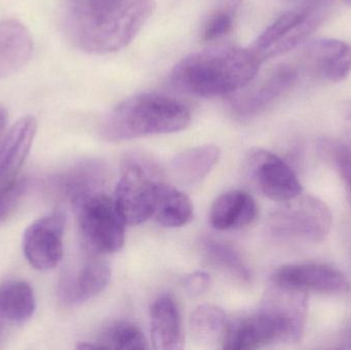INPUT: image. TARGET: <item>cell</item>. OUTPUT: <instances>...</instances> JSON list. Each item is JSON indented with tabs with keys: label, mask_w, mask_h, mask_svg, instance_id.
<instances>
[{
	"label": "cell",
	"mask_w": 351,
	"mask_h": 350,
	"mask_svg": "<svg viewBox=\"0 0 351 350\" xmlns=\"http://www.w3.org/2000/svg\"><path fill=\"white\" fill-rule=\"evenodd\" d=\"M305 8L299 10H290L276 18L256 39L250 49L254 51L262 62V55L274 45L282 40L293 28L298 24L304 14Z\"/></svg>",
	"instance_id": "obj_25"
},
{
	"label": "cell",
	"mask_w": 351,
	"mask_h": 350,
	"mask_svg": "<svg viewBox=\"0 0 351 350\" xmlns=\"http://www.w3.org/2000/svg\"><path fill=\"white\" fill-rule=\"evenodd\" d=\"M36 303L33 290L23 281L0 286V318L5 323H23L32 316Z\"/></svg>",
	"instance_id": "obj_20"
},
{
	"label": "cell",
	"mask_w": 351,
	"mask_h": 350,
	"mask_svg": "<svg viewBox=\"0 0 351 350\" xmlns=\"http://www.w3.org/2000/svg\"><path fill=\"white\" fill-rule=\"evenodd\" d=\"M229 321L222 308L215 304L197 306L190 316V330L198 342L222 347Z\"/></svg>",
	"instance_id": "obj_22"
},
{
	"label": "cell",
	"mask_w": 351,
	"mask_h": 350,
	"mask_svg": "<svg viewBox=\"0 0 351 350\" xmlns=\"http://www.w3.org/2000/svg\"><path fill=\"white\" fill-rule=\"evenodd\" d=\"M95 349H148L147 338L139 327L133 323L119 321L105 327L94 343Z\"/></svg>",
	"instance_id": "obj_24"
},
{
	"label": "cell",
	"mask_w": 351,
	"mask_h": 350,
	"mask_svg": "<svg viewBox=\"0 0 351 350\" xmlns=\"http://www.w3.org/2000/svg\"><path fill=\"white\" fill-rule=\"evenodd\" d=\"M298 75L294 66H278L261 82L231 95V111L239 119L253 118L261 114L294 86Z\"/></svg>",
	"instance_id": "obj_9"
},
{
	"label": "cell",
	"mask_w": 351,
	"mask_h": 350,
	"mask_svg": "<svg viewBox=\"0 0 351 350\" xmlns=\"http://www.w3.org/2000/svg\"><path fill=\"white\" fill-rule=\"evenodd\" d=\"M106 181V170L100 162L84 160L68 168L58 178L57 186L62 197L75 207L80 201L100 192Z\"/></svg>",
	"instance_id": "obj_16"
},
{
	"label": "cell",
	"mask_w": 351,
	"mask_h": 350,
	"mask_svg": "<svg viewBox=\"0 0 351 350\" xmlns=\"http://www.w3.org/2000/svg\"><path fill=\"white\" fill-rule=\"evenodd\" d=\"M328 10L329 6L324 3L315 4L305 8L304 14L298 24L295 25L294 28L282 40L270 47L262 55V63L266 60L284 55L305 42L327 18Z\"/></svg>",
	"instance_id": "obj_23"
},
{
	"label": "cell",
	"mask_w": 351,
	"mask_h": 350,
	"mask_svg": "<svg viewBox=\"0 0 351 350\" xmlns=\"http://www.w3.org/2000/svg\"><path fill=\"white\" fill-rule=\"evenodd\" d=\"M245 170L257 188L272 201L286 203L302 193V186L293 168L267 150L250 152Z\"/></svg>",
	"instance_id": "obj_8"
},
{
	"label": "cell",
	"mask_w": 351,
	"mask_h": 350,
	"mask_svg": "<svg viewBox=\"0 0 351 350\" xmlns=\"http://www.w3.org/2000/svg\"><path fill=\"white\" fill-rule=\"evenodd\" d=\"M257 216L255 199L247 191L234 189L215 199L208 218L215 229L231 232L251 225Z\"/></svg>",
	"instance_id": "obj_13"
},
{
	"label": "cell",
	"mask_w": 351,
	"mask_h": 350,
	"mask_svg": "<svg viewBox=\"0 0 351 350\" xmlns=\"http://www.w3.org/2000/svg\"><path fill=\"white\" fill-rule=\"evenodd\" d=\"M4 321H2L1 318H0V334H1V332H2V328H3V324H4Z\"/></svg>",
	"instance_id": "obj_35"
},
{
	"label": "cell",
	"mask_w": 351,
	"mask_h": 350,
	"mask_svg": "<svg viewBox=\"0 0 351 350\" xmlns=\"http://www.w3.org/2000/svg\"><path fill=\"white\" fill-rule=\"evenodd\" d=\"M191 121L189 109L172 98L139 94L125 99L103 119L101 135L121 142L183 131Z\"/></svg>",
	"instance_id": "obj_3"
},
{
	"label": "cell",
	"mask_w": 351,
	"mask_h": 350,
	"mask_svg": "<svg viewBox=\"0 0 351 350\" xmlns=\"http://www.w3.org/2000/svg\"><path fill=\"white\" fill-rule=\"evenodd\" d=\"M243 0H224V8L223 10H228V12L235 14L237 10H239V5H241Z\"/></svg>",
	"instance_id": "obj_34"
},
{
	"label": "cell",
	"mask_w": 351,
	"mask_h": 350,
	"mask_svg": "<svg viewBox=\"0 0 351 350\" xmlns=\"http://www.w3.org/2000/svg\"><path fill=\"white\" fill-rule=\"evenodd\" d=\"M342 127L346 137L351 140V101L344 104L341 113Z\"/></svg>",
	"instance_id": "obj_32"
},
{
	"label": "cell",
	"mask_w": 351,
	"mask_h": 350,
	"mask_svg": "<svg viewBox=\"0 0 351 350\" xmlns=\"http://www.w3.org/2000/svg\"><path fill=\"white\" fill-rule=\"evenodd\" d=\"M272 214L269 228L280 238L321 242L331 229V211L325 203L311 195H302L284 203Z\"/></svg>",
	"instance_id": "obj_7"
},
{
	"label": "cell",
	"mask_w": 351,
	"mask_h": 350,
	"mask_svg": "<svg viewBox=\"0 0 351 350\" xmlns=\"http://www.w3.org/2000/svg\"><path fill=\"white\" fill-rule=\"evenodd\" d=\"M218 146L204 145L190 148L176 155L170 164V172L176 182L192 186L202 182L220 160Z\"/></svg>",
	"instance_id": "obj_17"
},
{
	"label": "cell",
	"mask_w": 351,
	"mask_h": 350,
	"mask_svg": "<svg viewBox=\"0 0 351 350\" xmlns=\"http://www.w3.org/2000/svg\"><path fill=\"white\" fill-rule=\"evenodd\" d=\"M350 73L351 45L346 43L344 49L328 64L319 77L328 82H340L346 79Z\"/></svg>",
	"instance_id": "obj_29"
},
{
	"label": "cell",
	"mask_w": 351,
	"mask_h": 350,
	"mask_svg": "<svg viewBox=\"0 0 351 350\" xmlns=\"http://www.w3.org/2000/svg\"><path fill=\"white\" fill-rule=\"evenodd\" d=\"M26 188L24 177L18 176L0 183V224L4 223L14 213Z\"/></svg>",
	"instance_id": "obj_28"
},
{
	"label": "cell",
	"mask_w": 351,
	"mask_h": 350,
	"mask_svg": "<svg viewBox=\"0 0 351 350\" xmlns=\"http://www.w3.org/2000/svg\"><path fill=\"white\" fill-rule=\"evenodd\" d=\"M150 326L154 349H183V323L177 300L172 294H162L156 298L150 310Z\"/></svg>",
	"instance_id": "obj_15"
},
{
	"label": "cell",
	"mask_w": 351,
	"mask_h": 350,
	"mask_svg": "<svg viewBox=\"0 0 351 350\" xmlns=\"http://www.w3.org/2000/svg\"><path fill=\"white\" fill-rule=\"evenodd\" d=\"M262 62L251 49L222 47L188 55L175 66L172 82L202 98L232 95L249 86Z\"/></svg>",
	"instance_id": "obj_2"
},
{
	"label": "cell",
	"mask_w": 351,
	"mask_h": 350,
	"mask_svg": "<svg viewBox=\"0 0 351 350\" xmlns=\"http://www.w3.org/2000/svg\"><path fill=\"white\" fill-rule=\"evenodd\" d=\"M66 218L61 211L33 222L23 236V251L37 271L55 268L63 258V234Z\"/></svg>",
	"instance_id": "obj_10"
},
{
	"label": "cell",
	"mask_w": 351,
	"mask_h": 350,
	"mask_svg": "<svg viewBox=\"0 0 351 350\" xmlns=\"http://www.w3.org/2000/svg\"><path fill=\"white\" fill-rule=\"evenodd\" d=\"M233 20L234 14L223 8L213 14L204 25V40L214 41L225 36L232 28Z\"/></svg>",
	"instance_id": "obj_30"
},
{
	"label": "cell",
	"mask_w": 351,
	"mask_h": 350,
	"mask_svg": "<svg viewBox=\"0 0 351 350\" xmlns=\"http://www.w3.org/2000/svg\"><path fill=\"white\" fill-rule=\"evenodd\" d=\"M98 255L90 258L77 268L70 269L60 279L58 294L66 305H78L104 291L111 277V269Z\"/></svg>",
	"instance_id": "obj_12"
},
{
	"label": "cell",
	"mask_w": 351,
	"mask_h": 350,
	"mask_svg": "<svg viewBox=\"0 0 351 350\" xmlns=\"http://www.w3.org/2000/svg\"><path fill=\"white\" fill-rule=\"evenodd\" d=\"M132 0H69L68 25L88 22Z\"/></svg>",
	"instance_id": "obj_27"
},
{
	"label": "cell",
	"mask_w": 351,
	"mask_h": 350,
	"mask_svg": "<svg viewBox=\"0 0 351 350\" xmlns=\"http://www.w3.org/2000/svg\"><path fill=\"white\" fill-rule=\"evenodd\" d=\"M37 131L35 117L28 115L19 119L0 143V183L19 176Z\"/></svg>",
	"instance_id": "obj_14"
},
{
	"label": "cell",
	"mask_w": 351,
	"mask_h": 350,
	"mask_svg": "<svg viewBox=\"0 0 351 350\" xmlns=\"http://www.w3.org/2000/svg\"><path fill=\"white\" fill-rule=\"evenodd\" d=\"M74 209L82 244L88 254L103 256L121 250L127 224L114 199L100 191L82 199Z\"/></svg>",
	"instance_id": "obj_5"
},
{
	"label": "cell",
	"mask_w": 351,
	"mask_h": 350,
	"mask_svg": "<svg viewBox=\"0 0 351 350\" xmlns=\"http://www.w3.org/2000/svg\"><path fill=\"white\" fill-rule=\"evenodd\" d=\"M308 310L306 293L272 286L261 308L229 322L222 349L253 350L276 342H298Z\"/></svg>",
	"instance_id": "obj_1"
},
{
	"label": "cell",
	"mask_w": 351,
	"mask_h": 350,
	"mask_svg": "<svg viewBox=\"0 0 351 350\" xmlns=\"http://www.w3.org/2000/svg\"><path fill=\"white\" fill-rule=\"evenodd\" d=\"M32 40L16 21L0 23V80L16 72L30 59Z\"/></svg>",
	"instance_id": "obj_18"
},
{
	"label": "cell",
	"mask_w": 351,
	"mask_h": 350,
	"mask_svg": "<svg viewBox=\"0 0 351 350\" xmlns=\"http://www.w3.org/2000/svg\"><path fill=\"white\" fill-rule=\"evenodd\" d=\"M160 182L150 160L140 155L125 158L114 201L127 225H140L152 218Z\"/></svg>",
	"instance_id": "obj_6"
},
{
	"label": "cell",
	"mask_w": 351,
	"mask_h": 350,
	"mask_svg": "<svg viewBox=\"0 0 351 350\" xmlns=\"http://www.w3.org/2000/svg\"><path fill=\"white\" fill-rule=\"evenodd\" d=\"M271 285L302 293L340 295L351 289L348 277L333 267L324 264H290L276 269L271 275Z\"/></svg>",
	"instance_id": "obj_11"
},
{
	"label": "cell",
	"mask_w": 351,
	"mask_h": 350,
	"mask_svg": "<svg viewBox=\"0 0 351 350\" xmlns=\"http://www.w3.org/2000/svg\"><path fill=\"white\" fill-rule=\"evenodd\" d=\"M154 0H132L88 22L67 26L74 45L86 53L105 55L132 42L154 14Z\"/></svg>",
	"instance_id": "obj_4"
},
{
	"label": "cell",
	"mask_w": 351,
	"mask_h": 350,
	"mask_svg": "<svg viewBox=\"0 0 351 350\" xmlns=\"http://www.w3.org/2000/svg\"><path fill=\"white\" fill-rule=\"evenodd\" d=\"M193 203L185 193L173 185L160 183L152 216L160 225L182 227L193 219Z\"/></svg>",
	"instance_id": "obj_19"
},
{
	"label": "cell",
	"mask_w": 351,
	"mask_h": 350,
	"mask_svg": "<svg viewBox=\"0 0 351 350\" xmlns=\"http://www.w3.org/2000/svg\"><path fill=\"white\" fill-rule=\"evenodd\" d=\"M319 154L333 164L346 185L351 205V148L337 140L323 139L317 145Z\"/></svg>",
	"instance_id": "obj_26"
},
{
	"label": "cell",
	"mask_w": 351,
	"mask_h": 350,
	"mask_svg": "<svg viewBox=\"0 0 351 350\" xmlns=\"http://www.w3.org/2000/svg\"><path fill=\"white\" fill-rule=\"evenodd\" d=\"M210 285V277L206 271H195L184 279V287L188 294L197 297L202 295Z\"/></svg>",
	"instance_id": "obj_31"
},
{
	"label": "cell",
	"mask_w": 351,
	"mask_h": 350,
	"mask_svg": "<svg viewBox=\"0 0 351 350\" xmlns=\"http://www.w3.org/2000/svg\"><path fill=\"white\" fill-rule=\"evenodd\" d=\"M344 2H346V3L351 4V0H343Z\"/></svg>",
	"instance_id": "obj_36"
},
{
	"label": "cell",
	"mask_w": 351,
	"mask_h": 350,
	"mask_svg": "<svg viewBox=\"0 0 351 350\" xmlns=\"http://www.w3.org/2000/svg\"><path fill=\"white\" fill-rule=\"evenodd\" d=\"M202 250L208 264L234 277L241 283L251 282V271L243 255L232 245L223 240L208 238L202 242Z\"/></svg>",
	"instance_id": "obj_21"
},
{
	"label": "cell",
	"mask_w": 351,
	"mask_h": 350,
	"mask_svg": "<svg viewBox=\"0 0 351 350\" xmlns=\"http://www.w3.org/2000/svg\"><path fill=\"white\" fill-rule=\"evenodd\" d=\"M6 121H8V113L3 107L0 106V143L4 137V131H5Z\"/></svg>",
	"instance_id": "obj_33"
}]
</instances>
